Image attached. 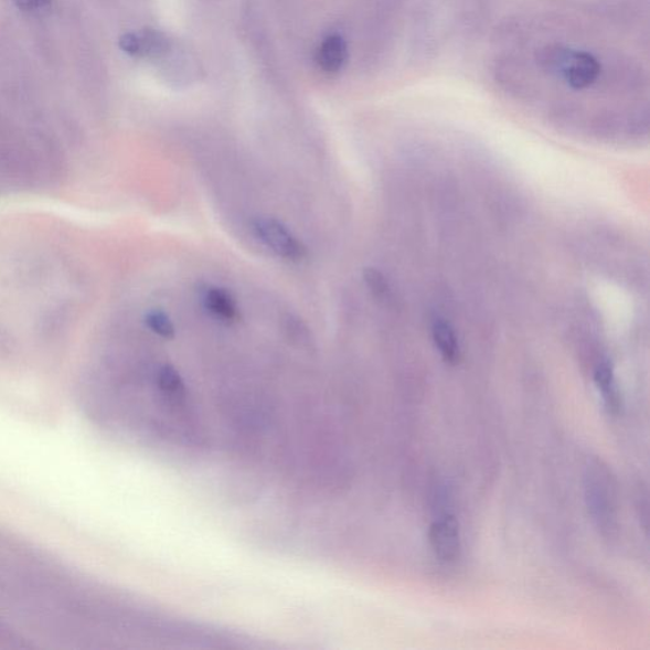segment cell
Here are the masks:
<instances>
[{
  "instance_id": "cell-2",
  "label": "cell",
  "mask_w": 650,
  "mask_h": 650,
  "mask_svg": "<svg viewBox=\"0 0 650 650\" xmlns=\"http://www.w3.org/2000/svg\"><path fill=\"white\" fill-rule=\"evenodd\" d=\"M256 239L280 257L289 262H301L308 257V248L283 222L274 217H257L252 223Z\"/></svg>"
},
{
  "instance_id": "cell-7",
  "label": "cell",
  "mask_w": 650,
  "mask_h": 650,
  "mask_svg": "<svg viewBox=\"0 0 650 650\" xmlns=\"http://www.w3.org/2000/svg\"><path fill=\"white\" fill-rule=\"evenodd\" d=\"M433 335L438 352L447 364H458L460 360V348L458 337L452 327L444 320H436L433 328Z\"/></svg>"
},
{
  "instance_id": "cell-1",
  "label": "cell",
  "mask_w": 650,
  "mask_h": 650,
  "mask_svg": "<svg viewBox=\"0 0 650 650\" xmlns=\"http://www.w3.org/2000/svg\"><path fill=\"white\" fill-rule=\"evenodd\" d=\"M539 58L545 71L558 74L573 89L594 86L601 74V64L597 57L580 50L548 46Z\"/></svg>"
},
{
  "instance_id": "cell-4",
  "label": "cell",
  "mask_w": 650,
  "mask_h": 650,
  "mask_svg": "<svg viewBox=\"0 0 650 650\" xmlns=\"http://www.w3.org/2000/svg\"><path fill=\"white\" fill-rule=\"evenodd\" d=\"M202 302L211 316L226 324L238 322L239 308L233 295L223 287L209 286L202 294Z\"/></svg>"
},
{
  "instance_id": "cell-11",
  "label": "cell",
  "mask_w": 650,
  "mask_h": 650,
  "mask_svg": "<svg viewBox=\"0 0 650 650\" xmlns=\"http://www.w3.org/2000/svg\"><path fill=\"white\" fill-rule=\"evenodd\" d=\"M14 3L22 11L35 12L45 8L50 3V0H14Z\"/></svg>"
},
{
  "instance_id": "cell-8",
  "label": "cell",
  "mask_w": 650,
  "mask_h": 650,
  "mask_svg": "<svg viewBox=\"0 0 650 650\" xmlns=\"http://www.w3.org/2000/svg\"><path fill=\"white\" fill-rule=\"evenodd\" d=\"M143 323L150 332L166 341L174 340L175 327L170 316L162 309H150L143 316Z\"/></svg>"
},
{
  "instance_id": "cell-9",
  "label": "cell",
  "mask_w": 650,
  "mask_h": 650,
  "mask_svg": "<svg viewBox=\"0 0 650 650\" xmlns=\"http://www.w3.org/2000/svg\"><path fill=\"white\" fill-rule=\"evenodd\" d=\"M364 280L370 291L373 292L376 298H384L387 290H390L386 278L382 273L377 271L376 268H366L364 271Z\"/></svg>"
},
{
  "instance_id": "cell-3",
  "label": "cell",
  "mask_w": 650,
  "mask_h": 650,
  "mask_svg": "<svg viewBox=\"0 0 650 650\" xmlns=\"http://www.w3.org/2000/svg\"><path fill=\"white\" fill-rule=\"evenodd\" d=\"M429 543L437 558L452 563L461 553L459 522L454 516H444L429 528Z\"/></svg>"
},
{
  "instance_id": "cell-5",
  "label": "cell",
  "mask_w": 650,
  "mask_h": 650,
  "mask_svg": "<svg viewBox=\"0 0 650 650\" xmlns=\"http://www.w3.org/2000/svg\"><path fill=\"white\" fill-rule=\"evenodd\" d=\"M348 61V45L339 35L328 36L318 52V64L327 73L340 72Z\"/></svg>"
},
{
  "instance_id": "cell-10",
  "label": "cell",
  "mask_w": 650,
  "mask_h": 650,
  "mask_svg": "<svg viewBox=\"0 0 650 650\" xmlns=\"http://www.w3.org/2000/svg\"><path fill=\"white\" fill-rule=\"evenodd\" d=\"M120 47L126 54L141 56L140 35H137V33H126V35L120 39Z\"/></svg>"
},
{
  "instance_id": "cell-6",
  "label": "cell",
  "mask_w": 650,
  "mask_h": 650,
  "mask_svg": "<svg viewBox=\"0 0 650 650\" xmlns=\"http://www.w3.org/2000/svg\"><path fill=\"white\" fill-rule=\"evenodd\" d=\"M595 384L601 392L606 408L611 413H618L621 405L618 385L615 382L614 370L610 362H603L595 370Z\"/></svg>"
}]
</instances>
